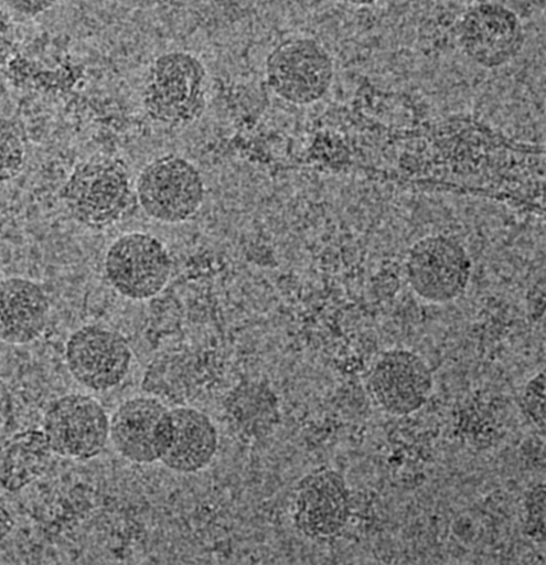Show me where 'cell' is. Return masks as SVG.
Segmentation results:
<instances>
[{
  "label": "cell",
  "instance_id": "cell-1",
  "mask_svg": "<svg viewBox=\"0 0 546 565\" xmlns=\"http://www.w3.org/2000/svg\"><path fill=\"white\" fill-rule=\"evenodd\" d=\"M207 71L185 51H170L149 65L142 87L148 116L169 126H183L201 117L206 105Z\"/></svg>",
  "mask_w": 546,
  "mask_h": 565
},
{
  "label": "cell",
  "instance_id": "cell-2",
  "mask_svg": "<svg viewBox=\"0 0 546 565\" xmlns=\"http://www.w3.org/2000/svg\"><path fill=\"white\" fill-rule=\"evenodd\" d=\"M61 199L77 223L105 228L127 214L133 194L121 162L95 157L76 164L61 189Z\"/></svg>",
  "mask_w": 546,
  "mask_h": 565
},
{
  "label": "cell",
  "instance_id": "cell-3",
  "mask_svg": "<svg viewBox=\"0 0 546 565\" xmlns=\"http://www.w3.org/2000/svg\"><path fill=\"white\" fill-rule=\"evenodd\" d=\"M265 77L269 88L281 99L299 106L311 105L329 92L334 62L318 40L290 36L267 55Z\"/></svg>",
  "mask_w": 546,
  "mask_h": 565
},
{
  "label": "cell",
  "instance_id": "cell-4",
  "mask_svg": "<svg viewBox=\"0 0 546 565\" xmlns=\"http://www.w3.org/2000/svg\"><path fill=\"white\" fill-rule=\"evenodd\" d=\"M136 195L143 212L163 223L190 220L204 200V182L188 159L169 153L150 161L138 175Z\"/></svg>",
  "mask_w": 546,
  "mask_h": 565
},
{
  "label": "cell",
  "instance_id": "cell-5",
  "mask_svg": "<svg viewBox=\"0 0 546 565\" xmlns=\"http://www.w3.org/2000/svg\"><path fill=\"white\" fill-rule=\"evenodd\" d=\"M405 268L413 291L427 302L441 305L456 300L467 290L472 263L460 241L435 234L410 246Z\"/></svg>",
  "mask_w": 546,
  "mask_h": 565
},
{
  "label": "cell",
  "instance_id": "cell-6",
  "mask_svg": "<svg viewBox=\"0 0 546 565\" xmlns=\"http://www.w3.org/2000/svg\"><path fill=\"white\" fill-rule=\"evenodd\" d=\"M104 267L109 284L118 294L131 300H146L165 287L172 262L156 236L131 232L111 243Z\"/></svg>",
  "mask_w": 546,
  "mask_h": 565
},
{
  "label": "cell",
  "instance_id": "cell-7",
  "mask_svg": "<svg viewBox=\"0 0 546 565\" xmlns=\"http://www.w3.org/2000/svg\"><path fill=\"white\" fill-rule=\"evenodd\" d=\"M42 430L53 454L89 460L97 457L109 440V417L94 397L73 393L47 406Z\"/></svg>",
  "mask_w": 546,
  "mask_h": 565
},
{
  "label": "cell",
  "instance_id": "cell-8",
  "mask_svg": "<svg viewBox=\"0 0 546 565\" xmlns=\"http://www.w3.org/2000/svg\"><path fill=\"white\" fill-rule=\"evenodd\" d=\"M433 374L418 353L408 349L382 352L366 376V391L373 403L392 416L418 412L433 391Z\"/></svg>",
  "mask_w": 546,
  "mask_h": 565
},
{
  "label": "cell",
  "instance_id": "cell-9",
  "mask_svg": "<svg viewBox=\"0 0 546 565\" xmlns=\"http://www.w3.org/2000/svg\"><path fill=\"white\" fill-rule=\"evenodd\" d=\"M457 36L467 57L490 70L513 61L525 43L522 19L506 7L485 0L461 14Z\"/></svg>",
  "mask_w": 546,
  "mask_h": 565
},
{
  "label": "cell",
  "instance_id": "cell-10",
  "mask_svg": "<svg viewBox=\"0 0 546 565\" xmlns=\"http://www.w3.org/2000/svg\"><path fill=\"white\" fill-rule=\"evenodd\" d=\"M291 505L293 523L301 534L328 540L345 530L352 514V495L342 473L318 468L298 481Z\"/></svg>",
  "mask_w": 546,
  "mask_h": 565
},
{
  "label": "cell",
  "instance_id": "cell-11",
  "mask_svg": "<svg viewBox=\"0 0 546 565\" xmlns=\"http://www.w3.org/2000/svg\"><path fill=\"white\" fill-rule=\"evenodd\" d=\"M171 435V408L154 396L128 398L109 418V439L114 448L135 463L160 461Z\"/></svg>",
  "mask_w": 546,
  "mask_h": 565
},
{
  "label": "cell",
  "instance_id": "cell-12",
  "mask_svg": "<svg viewBox=\"0 0 546 565\" xmlns=\"http://www.w3.org/2000/svg\"><path fill=\"white\" fill-rule=\"evenodd\" d=\"M65 360L69 373L79 384L101 392L117 386L126 377L132 352L119 332L87 324L68 337Z\"/></svg>",
  "mask_w": 546,
  "mask_h": 565
},
{
  "label": "cell",
  "instance_id": "cell-13",
  "mask_svg": "<svg viewBox=\"0 0 546 565\" xmlns=\"http://www.w3.org/2000/svg\"><path fill=\"white\" fill-rule=\"evenodd\" d=\"M50 302L43 288L23 277L0 280V340L25 344L44 331Z\"/></svg>",
  "mask_w": 546,
  "mask_h": 565
},
{
  "label": "cell",
  "instance_id": "cell-14",
  "mask_svg": "<svg viewBox=\"0 0 546 565\" xmlns=\"http://www.w3.org/2000/svg\"><path fill=\"white\" fill-rule=\"evenodd\" d=\"M172 435L161 462L179 473H194L206 468L218 447V434L212 419L190 406L171 408Z\"/></svg>",
  "mask_w": 546,
  "mask_h": 565
},
{
  "label": "cell",
  "instance_id": "cell-15",
  "mask_svg": "<svg viewBox=\"0 0 546 565\" xmlns=\"http://www.w3.org/2000/svg\"><path fill=\"white\" fill-rule=\"evenodd\" d=\"M52 449L42 429L17 433L0 447V488L15 492L47 469Z\"/></svg>",
  "mask_w": 546,
  "mask_h": 565
},
{
  "label": "cell",
  "instance_id": "cell-16",
  "mask_svg": "<svg viewBox=\"0 0 546 565\" xmlns=\"http://www.w3.org/2000/svg\"><path fill=\"white\" fill-rule=\"evenodd\" d=\"M232 417L238 426L258 433L274 419L275 398L271 393L259 385L242 386L233 393Z\"/></svg>",
  "mask_w": 546,
  "mask_h": 565
},
{
  "label": "cell",
  "instance_id": "cell-17",
  "mask_svg": "<svg viewBox=\"0 0 546 565\" xmlns=\"http://www.w3.org/2000/svg\"><path fill=\"white\" fill-rule=\"evenodd\" d=\"M25 147L17 124L0 114V182L13 179L21 171Z\"/></svg>",
  "mask_w": 546,
  "mask_h": 565
},
{
  "label": "cell",
  "instance_id": "cell-18",
  "mask_svg": "<svg viewBox=\"0 0 546 565\" xmlns=\"http://www.w3.org/2000/svg\"><path fill=\"white\" fill-rule=\"evenodd\" d=\"M524 531L531 540L545 542V483L532 484L523 497Z\"/></svg>",
  "mask_w": 546,
  "mask_h": 565
},
{
  "label": "cell",
  "instance_id": "cell-19",
  "mask_svg": "<svg viewBox=\"0 0 546 565\" xmlns=\"http://www.w3.org/2000/svg\"><path fill=\"white\" fill-rule=\"evenodd\" d=\"M521 409L527 420L544 435L545 433V371L531 376L521 392Z\"/></svg>",
  "mask_w": 546,
  "mask_h": 565
},
{
  "label": "cell",
  "instance_id": "cell-20",
  "mask_svg": "<svg viewBox=\"0 0 546 565\" xmlns=\"http://www.w3.org/2000/svg\"><path fill=\"white\" fill-rule=\"evenodd\" d=\"M14 45V26L7 12L0 9V66L3 65Z\"/></svg>",
  "mask_w": 546,
  "mask_h": 565
},
{
  "label": "cell",
  "instance_id": "cell-21",
  "mask_svg": "<svg viewBox=\"0 0 546 565\" xmlns=\"http://www.w3.org/2000/svg\"><path fill=\"white\" fill-rule=\"evenodd\" d=\"M11 10L24 14L35 15L50 9L56 0H2Z\"/></svg>",
  "mask_w": 546,
  "mask_h": 565
},
{
  "label": "cell",
  "instance_id": "cell-22",
  "mask_svg": "<svg viewBox=\"0 0 546 565\" xmlns=\"http://www.w3.org/2000/svg\"><path fill=\"white\" fill-rule=\"evenodd\" d=\"M506 7L521 19L527 18L544 8L545 0H485Z\"/></svg>",
  "mask_w": 546,
  "mask_h": 565
},
{
  "label": "cell",
  "instance_id": "cell-23",
  "mask_svg": "<svg viewBox=\"0 0 546 565\" xmlns=\"http://www.w3.org/2000/svg\"><path fill=\"white\" fill-rule=\"evenodd\" d=\"M14 521L7 505L0 498V546L13 527Z\"/></svg>",
  "mask_w": 546,
  "mask_h": 565
},
{
  "label": "cell",
  "instance_id": "cell-24",
  "mask_svg": "<svg viewBox=\"0 0 546 565\" xmlns=\"http://www.w3.org/2000/svg\"><path fill=\"white\" fill-rule=\"evenodd\" d=\"M344 3H347L350 6L354 7H367L376 3L378 0H341Z\"/></svg>",
  "mask_w": 546,
  "mask_h": 565
}]
</instances>
